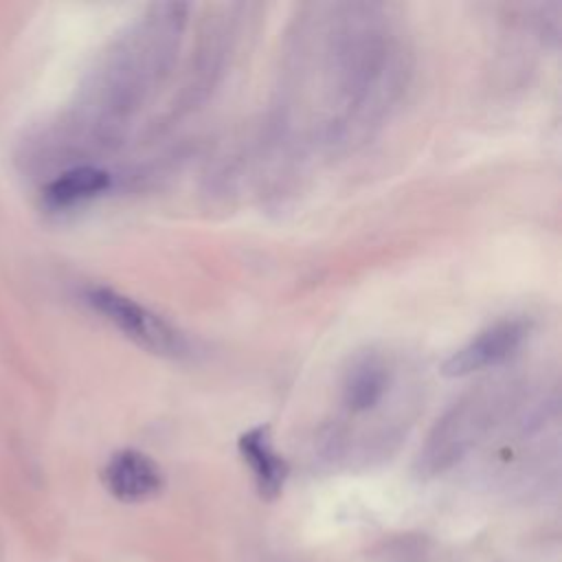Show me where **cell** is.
<instances>
[{
  "mask_svg": "<svg viewBox=\"0 0 562 562\" xmlns=\"http://www.w3.org/2000/svg\"><path fill=\"white\" fill-rule=\"evenodd\" d=\"M83 299L97 314H101V318L112 323L125 338L149 353L173 360L189 353L184 334L132 296L108 285H92L86 290Z\"/></svg>",
  "mask_w": 562,
  "mask_h": 562,
  "instance_id": "1",
  "label": "cell"
},
{
  "mask_svg": "<svg viewBox=\"0 0 562 562\" xmlns=\"http://www.w3.org/2000/svg\"><path fill=\"white\" fill-rule=\"evenodd\" d=\"M529 336V323L522 318H503L470 342L459 347L443 364L441 373L448 378H465L485 369H494L512 360Z\"/></svg>",
  "mask_w": 562,
  "mask_h": 562,
  "instance_id": "2",
  "label": "cell"
},
{
  "mask_svg": "<svg viewBox=\"0 0 562 562\" xmlns=\"http://www.w3.org/2000/svg\"><path fill=\"white\" fill-rule=\"evenodd\" d=\"M492 408V395L474 393L472 397L454 404L446 417L432 428L424 448V461L437 470L450 465L474 441L487 422Z\"/></svg>",
  "mask_w": 562,
  "mask_h": 562,
  "instance_id": "3",
  "label": "cell"
},
{
  "mask_svg": "<svg viewBox=\"0 0 562 562\" xmlns=\"http://www.w3.org/2000/svg\"><path fill=\"white\" fill-rule=\"evenodd\" d=\"M393 367L389 358L380 351L358 353L351 364L345 369L340 382V404L351 415H367L378 411L391 386H393Z\"/></svg>",
  "mask_w": 562,
  "mask_h": 562,
  "instance_id": "4",
  "label": "cell"
},
{
  "mask_svg": "<svg viewBox=\"0 0 562 562\" xmlns=\"http://www.w3.org/2000/svg\"><path fill=\"white\" fill-rule=\"evenodd\" d=\"M101 479L105 490L121 503H140L154 498L165 485L160 465L149 454L134 448L114 452L105 461Z\"/></svg>",
  "mask_w": 562,
  "mask_h": 562,
  "instance_id": "5",
  "label": "cell"
},
{
  "mask_svg": "<svg viewBox=\"0 0 562 562\" xmlns=\"http://www.w3.org/2000/svg\"><path fill=\"white\" fill-rule=\"evenodd\" d=\"M237 450L252 474L259 496L266 501L277 498L285 485L290 465L277 452V448L272 443L270 426L259 424V426L244 430L237 439Z\"/></svg>",
  "mask_w": 562,
  "mask_h": 562,
  "instance_id": "6",
  "label": "cell"
},
{
  "mask_svg": "<svg viewBox=\"0 0 562 562\" xmlns=\"http://www.w3.org/2000/svg\"><path fill=\"white\" fill-rule=\"evenodd\" d=\"M110 173L99 169V167H90V165H81V167H72L64 173H59L46 189H44V198L50 206L57 209H66V206H75L79 202L92 200L101 193H105L110 189Z\"/></svg>",
  "mask_w": 562,
  "mask_h": 562,
  "instance_id": "7",
  "label": "cell"
}]
</instances>
